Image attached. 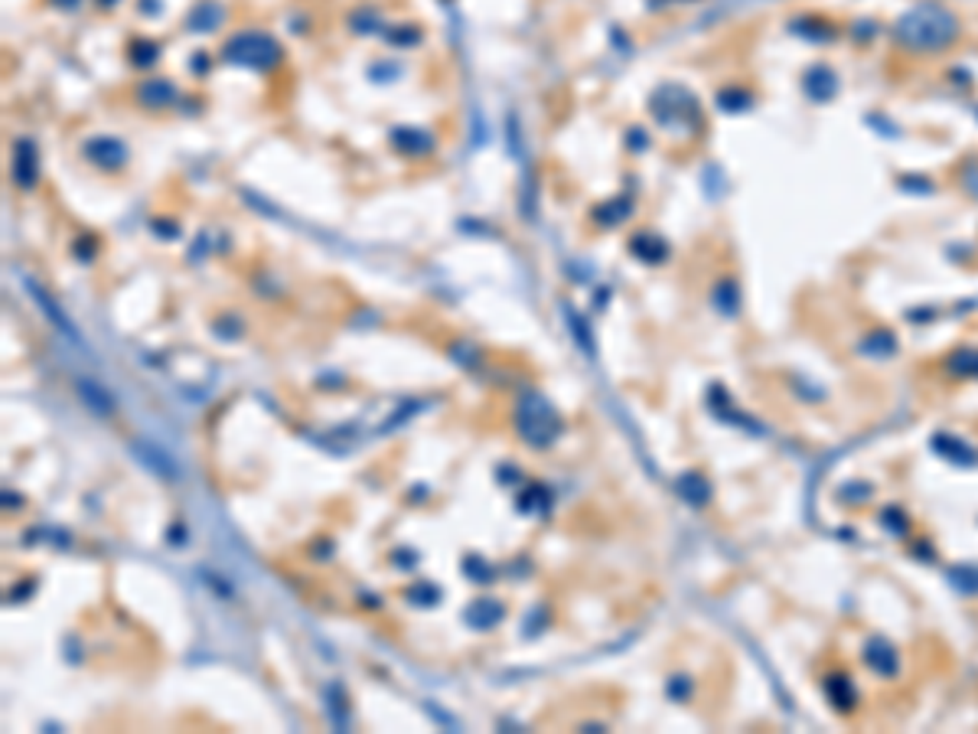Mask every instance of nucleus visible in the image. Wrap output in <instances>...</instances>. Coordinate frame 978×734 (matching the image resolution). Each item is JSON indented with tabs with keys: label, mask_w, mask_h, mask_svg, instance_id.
Here are the masks:
<instances>
[{
	"label": "nucleus",
	"mask_w": 978,
	"mask_h": 734,
	"mask_svg": "<svg viewBox=\"0 0 978 734\" xmlns=\"http://www.w3.org/2000/svg\"><path fill=\"white\" fill-rule=\"evenodd\" d=\"M26 288H30L33 301H36V303H40V307H43V313H46V317H49V323H56V330H63V333H69L72 340L79 343V330L72 327V320L63 313V307H59V303L53 301V297H49L46 291L40 288V284H33V281H26Z\"/></svg>",
	"instance_id": "3"
},
{
	"label": "nucleus",
	"mask_w": 978,
	"mask_h": 734,
	"mask_svg": "<svg viewBox=\"0 0 978 734\" xmlns=\"http://www.w3.org/2000/svg\"><path fill=\"white\" fill-rule=\"evenodd\" d=\"M408 598H411L414 604H438V588H430V584H414V588L408 590Z\"/></svg>",
	"instance_id": "10"
},
{
	"label": "nucleus",
	"mask_w": 978,
	"mask_h": 734,
	"mask_svg": "<svg viewBox=\"0 0 978 734\" xmlns=\"http://www.w3.org/2000/svg\"><path fill=\"white\" fill-rule=\"evenodd\" d=\"M14 180L24 190H30L36 184V154H33L30 141H16V157H14Z\"/></svg>",
	"instance_id": "7"
},
{
	"label": "nucleus",
	"mask_w": 978,
	"mask_h": 734,
	"mask_svg": "<svg viewBox=\"0 0 978 734\" xmlns=\"http://www.w3.org/2000/svg\"><path fill=\"white\" fill-rule=\"evenodd\" d=\"M85 154L92 164H98L104 170H114L124 164V147L118 141H112V137H95L92 144H85Z\"/></svg>",
	"instance_id": "4"
},
{
	"label": "nucleus",
	"mask_w": 978,
	"mask_h": 734,
	"mask_svg": "<svg viewBox=\"0 0 978 734\" xmlns=\"http://www.w3.org/2000/svg\"><path fill=\"white\" fill-rule=\"evenodd\" d=\"M516 428L532 447H548L561 434V418L538 392H529L516 408Z\"/></svg>",
	"instance_id": "1"
},
{
	"label": "nucleus",
	"mask_w": 978,
	"mask_h": 734,
	"mask_svg": "<svg viewBox=\"0 0 978 734\" xmlns=\"http://www.w3.org/2000/svg\"><path fill=\"white\" fill-rule=\"evenodd\" d=\"M173 85L170 82H160V79H151V82H143L141 88V102L143 104H151V108H163V104L173 102Z\"/></svg>",
	"instance_id": "9"
},
{
	"label": "nucleus",
	"mask_w": 978,
	"mask_h": 734,
	"mask_svg": "<svg viewBox=\"0 0 978 734\" xmlns=\"http://www.w3.org/2000/svg\"><path fill=\"white\" fill-rule=\"evenodd\" d=\"M134 451H137V457L151 467V471L160 473V477H176V463L170 461V457L163 454L157 444H151V441H134Z\"/></svg>",
	"instance_id": "8"
},
{
	"label": "nucleus",
	"mask_w": 978,
	"mask_h": 734,
	"mask_svg": "<svg viewBox=\"0 0 978 734\" xmlns=\"http://www.w3.org/2000/svg\"><path fill=\"white\" fill-rule=\"evenodd\" d=\"M502 604L499 600H473V604L467 607V623L469 627H477V630H489V627H496V623L502 620Z\"/></svg>",
	"instance_id": "6"
},
{
	"label": "nucleus",
	"mask_w": 978,
	"mask_h": 734,
	"mask_svg": "<svg viewBox=\"0 0 978 734\" xmlns=\"http://www.w3.org/2000/svg\"><path fill=\"white\" fill-rule=\"evenodd\" d=\"M278 56H281V46L271 36H264V33H239L225 46V59L248 65V69H271V65L278 63Z\"/></svg>",
	"instance_id": "2"
},
{
	"label": "nucleus",
	"mask_w": 978,
	"mask_h": 734,
	"mask_svg": "<svg viewBox=\"0 0 978 734\" xmlns=\"http://www.w3.org/2000/svg\"><path fill=\"white\" fill-rule=\"evenodd\" d=\"M75 389H79L82 402H85V405L92 408L95 415H102V418L114 415V399H112V392H104L102 385H98V382H92V379H79V382H75Z\"/></svg>",
	"instance_id": "5"
}]
</instances>
